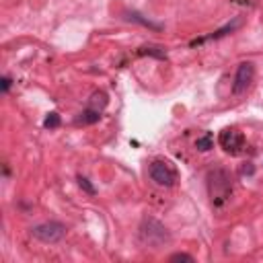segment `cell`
<instances>
[{
  "label": "cell",
  "mask_w": 263,
  "mask_h": 263,
  "mask_svg": "<svg viewBox=\"0 0 263 263\" xmlns=\"http://www.w3.org/2000/svg\"><path fill=\"white\" fill-rule=\"evenodd\" d=\"M205 185H208V195L216 208L224 205L228 201V197L232 195V177L226 168L216 166V168L208 171Z\"/></svg>",
  "instance_id": "1"
},
{
  "label": "cell",
  "mask_w": 263,
  "mask_h": 263,
  "mask_svg": "<svg viewBox=\"0 0 263 263\" xmlns=\"http://www.w3.org/2000/svg\"><path fill=\"white\" fill-rule=\"evenodd\" d=\"M138 236H140V242L144 245V247H148V249H162V247H166L168 242H171V232H168V228L160 222V220H156V218H152V216H146L142 222H140V228H138Z\"/></svg>",
  "instance_id": "2"
},
{
  "label": "cell",
  "mask_w": 263,
  "mask_h": 263,
  "mask_svg": "<svg viewBox=\"0 0 263 263\" xmlns=\"http://www.w3.org/2000/svg\"><path fill=\"white\" fill-rule=\"evenodd\" d=\"M31 234L37 240H41V242L53 245V242H60L66 236V226L60 224V222H43V224L33 226L31 228Z\"/></svg>",
  "instance_id": "3"
},
{
  "label": "cell",
  "mask_w": 263,
  "mask_h": 263,
  "mask_svg": "<svg viewBox=\"0 0 263 263\" xmlns=\"http://www.w3.org/2000/svg\"><path fill=\"white\" fill-rule=\"evenodd\" d=\"M150 179L158 185V187H173L177 181V173L171 168L168 162L164 160H154L150 164Z\"/></svg>",
  "instance_id": "4"
},
{
  "label": "cell",
  "mask_w": 263,
  "mask_h": 263,
  "mask_svg": "<svg viewBox=\"0 0 263 263\" xmlns=\"http://www.w3.org/2000/svg\"><path fill=\"white\" fill-rule=\"evenodd\" d=\"M255 78V66L251 62H240L238 68H236V74H234V82H232V92L234 95H242L251 82Z\"/></svg>",
  "instance_id": "5"
},
{
  "label": "cell",
  "mask_w": 263,
  "mask_h": 263,
  "mask_svg": "<svg viewBox=\"0 0 263 263\" xmlns=\"http://www.w3.org/2000/svg\"><path fill=\"white\" fill-rule=\"evenodd\" d=\"M220 146L228 152V154H238L245 148V136L236 129V127H226L220 132Z\"/></svg>",
  "instance_id": "6"
},
{
  "label": "cell",
  "mask_w": 263,
  "mask_h": 263,
  "mask_svg": "<svg viewBox=\"0 0 263 263\" xmlns=\"http://www.w3.org/2000/svg\"><path fill=\"white\" fill-rule=\"evenodd\" d=\"M240 25H242V18H240V16H236V18H232L230 23H226L224 27L216 29L214 33H210V35H205V37H199V39H193V41H191V47L201 45V43H205V41H216V39H222V37H226L228 33H234V31H236Z\"/></svg>",
  "instance_id": "7"
},
{
  "label": "cell",
  "mask_w": 263,
  "mask_h": 263,
  "mask_svg": "<svg viewBox=\"0 0 263 263\" xmlns=\"http://www.w3.org/2000/svg\"><path fill=\"white\" fill-rule=\"evenodd\" d=\"M125 18L132 21V23H138V25H142V27H146V29H152V31H160V29H162V25L152 23L150 18H146L144 14H140L138 10H125Z\"/></svg>",
  "instance_id": "8"
},
{
  "label": "cell",
  "mask_w": 263,
  "mask_h": 263,
  "mask_svg": "<svg viewBox=\"0 0 263 263\" xmlns=\"http://www.w3.org/2000/svg\"><path fill=\"white\" fill-rule=\"evenodd\" d=\"M101 119V111L99 109H92V107H88V109H84L82 113H78V117H76V123H82V125H90V123H97Z\"/></svg>",
  "instance_id": "9"
},
{
  "label": "cell",
  "mask_w": 263,
  "mask_h": 263,
  "mask_svg": "<svg viewBox=\"0 0 263 263\" xmlns=\"http://www.w3.org/2000/svg\"><path fill=\"white\" fill-rule=\"evenodd\" d=\"M138 53H140V55H154V58H158V60H164V58H166V53H164V49H162L160 45H144V47H140Z\"/></svg>",
  "instance_id": "10"
},
{
  "label": "cell",
  "mask_w": 263,
  "mask_h": 263,
  "mask_svg": "<svg viewBox=\"0 0 263 263\" xmlns=\"http://www.w3.org/2000/svg\"><path fill=\"white\" fill-rule=\"evenodd\" d=\"M105 105H107V95H105L103 90H97V92H92V97H90V103H88V107H92V109H99V111H103V109H105Z\"/></svg>",
  "instance_id": "11"
},
{
  "label": "cell",
  "mask_w": 263,
  "mask_h": 263,
  "mask_svg": "<svg viewBox=\"0 0 263 263\" xmlns=\"http://www.w3.org/2000/svg\"><path fill=\"white\" fill-rule=\"evenodd\" d=\"M212 146H214V138H212V134H203L201 138L195 140V148H197L199 152H208Z\"/></svg>",
  "instance_id": "12"
},
{
  "label": "cell",
  "mask_w": 263,
  "mask_h": 263,
  "mask_svg": "<svg viewBox=\"0 0 263 263\" xmlns=\"http://www.w3.org/2000/svg\"><path fill=\"white\" fill-rule=\"evenodd\" d=\"M60 123H62V119H60V115H58L55 111L47 113V117H45V121H43V125H45L47 129H55V127H60Z\"/></svg>",
  "instance_id": "13"
},
{
  "label": "cell",
  "mask_w": 263,
  "mask_h": 263,
  "mask_svg": "<svg viewBox=\"0 0 263 263\" xmlns=\"http://www.w3.org/2000/svg\"><path fill=\"white\" fill-rule=\"evenodd\" d=\"M78 185H80V189H82L84 193H88V195H95V193H97L95 187L90 185V181H88L86 177H82V175H78Z\"/></svg>",
  "instance_id": "14"
},
{
  "label": "cell",
  "mask_w": 263,
  "mask_h": 263,
  "mask_svg": "<svg viewBox=\"0 0 263 263\" xmlns=\"http://www.w3.org/2000/svg\"><path fill=\"white\" fill-rule=\"evenodd\" d=\"M171 261H187V263H193L195 259L191 255H187V253H173L171 255Z\"/></svg>",
  "instance_id": "15"
},
{
  "label": "cell",
  "mask_w": 263,
  "mask_h": 263,
  "mask_svg": "<svg viewBox=\"0 0 263 263\" xmlns=\"http://www.w3.org/2000/svg\"><path fill=\"white\" fill-rule=\"evenodd\" d=\"M10 84H12V80L8 76H2V92H8L10 90Z\"/></svg>",
  "instance_id": "16"
},
{
  "label": "cell",
  "mask_w": 263,
  "mask_h": 263,
  "mask_svg": "<svg viewBox=\"0 0 263 263\" xmlns=\"http://www.w3.org/2000/svg\"><path fill=\"white\" fill-rule=\"evenodd\" d=\"M251 173H253V166H251V164H249V166H245V168H242V175H251Z\"/></svg>",
  "instance_id": "17"
}]
</instances>
